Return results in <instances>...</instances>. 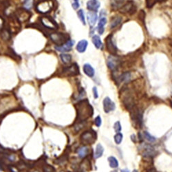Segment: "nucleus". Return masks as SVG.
I'll list each match as a JSON object with an SVG mask.
<instances>
[{"mask_svg":"<svg viewBox=\"0 0 172 172\" xmlns=\"http://www.w3.org/2000/svg\"><path fill=\"white\" fill-rule=\"evenodd\" d=\"M103 151L104 149L103 147V146L101 145V144H98L97 147H96L95 153H94V158H95L96 159L101 158V156H103Z\"/></svg>","mask_w":172,"mask_h":172,"instance_id":"21","label":"nucleus"},{"mask_svg":"<svg viewBox=\"0 0 172 172\" xmlns=\"http://www.w3.org/2000/svg\"><path fill=\"white\" fill-rule=\"evenodd\" d=\"M123 134L121 133H116V134L114 136V141H115L116 144H121L123 141Z\"/></svg>","mask_w":172,"mask_h":172,"instance_id":"28","label":"nucleus"},{"mask_svg":"<svg viewBox=\"0 0 172 172\" xmlns=\"http://www.w3.org/2000/svg\"><path fill=\"white\" fill-rule=\"evenodd\" d=\"M8 55H10L11 57H13V59H19V56H18L17 55L16 53H15V51L13 50V49L9 48L8 49Z\"/></svg>","mask_w":172,"mask_h":172,"instance_id":"31","label":"nucleus"},{"mask_svg":"<svg viewBox=\"0 0 172 172\" xmlns=\"http://www.w3.org/2000/svg\"><path fill=\"white\" fill-rule=\"evenodd\" d=\"M76 107H77V119H78L77 122H83L86 119L92 116L93 114V109L87 100L80 101L76 106Z\"/></svg>","mask_w":172,"mask_h":172,"instance_id":"1","label":"nucleus"},{"mask_svg":"<svg viewBox=\"0 0 172 172\" xmlns=\"http://www.w3.org/2000/svg\"><path fill=\"white\" fill-rule=\"evenodd\" d=\"M83 72L86 75L88 76L89 77H93L95 74V71H94V69L93 67L89 63H85L83 65Z\"/></svg>","mask_w":172,"mask_h":172,"instance_id":"14","label":"nucleus"},{"mask_svg":"<svg viewBox=\"0 0 172 172\" xmlns=\"http://www.w3.org/2000/svg\"><path fill=\"white\" fill-rule=\"evenodd\" d=\"M41 22L43 25V26L47 28H49V29L55 30L58 27L57 23L52 18L47 16L42 17L41 18Z\"/></svg>","mask_w":172,"mask_h":172,"instance_id":"7","label":"nucleus"},{"mask_svg":"<svg viewBox=\"0 0 172 172\" xmlns=\"http://www.w3.org/2000/svg\"><path fill=\"white\" fill-rule=\"evenodd\" d=\"M50 39L57 45H61L67 41L65 35L61 33H54L50 35Z\"/></svg>","mask_w":172,"mask_h":172,"instance_id":"5","label":"nucleus"},{"mask_svg":"<svg viewBox=\"0 0 172 172\" xmlns=\"http://www.w3.org/2000/svg\"><path fill=\"white\" fill-rule=\"evenodd\" d=\"M97 140V135L93 131H87L81 136V141L85 145L93 144Z\"/></svg>","mask_w":172,"mask_h":172,"instance_id":"3","label":"nucleus"},{"mask_svg":"<svg viewBox=\"0 0 172 172\" xmlns=\"http://www.w3.org/2000/svg\"><path fill=\"white\" fill-rule=\"evenodd\" d=\"M79 74V67L77 64H73L70 66L65 67L63 70V75L67 77H73Z\"/></svg>","mask_w":172,"mask_h":172,"instance_id":"6","label":"nucleus"},{"mask_svg":"<svg viewBox=\"0 0 172 172\" xmlns=\"http://www.w3.org/2000/svg\"><path fill=\"white\" fill-rule=\"evenodd\" d=\"M144 137L149 142H155L156 141V138L153 137V136H151V134H149L147 131H145L144 132Z\"/></svg>","mask_w":172,"mask_h":172,"instance_id":"29","label":"nucleus"},{"mask_svg":"<svg viewBox=\"0 0 172 172\" xmlns=\"http://www.w3.org/2000/svg\"><path fill=\"white\" fill-rule=\"evenodd\" d=\"M115 103L109 99V97H105L103 100V109L105 113H109L115 109Z\"/></svg>","mask_w":172,"mask_h":172,"instance_id":"11","label":"nucleus"},{"mask_svg":"<svg viewBox=\"0 0 172 172\" xmlns=\"http://www.w3.org/2000/svg\"><path fill=\"white\" fill-rule=\"evenodd\" d=\"M92 91H93L94 99H97V98L99 97V94H98V90H97V87H93V90H92Z\"/></svg>","mask_w":172,"mask_h":172,"instance_id":"37","label":"nucleus"},{"mask_svg":"<svg viewBox=\"0 0 172 172\" xmlns=\"http://www.w3.org/2000/svg\"><path fill=\"white\" fill-rule=\"evenodd\" d=\"M92 43H93V44L94 45V46H95L97 49H100L102 48L103 43L101 40L100 37H99V35H94V36L92 37Z\"/></svg>","mask_w":172,"mask_h":172,"instance_id":"20","label":"nucleus"},{"mask_svg":"<svg viewBox=\"0 0 172 172\" xmlns=\"http://www.w3.org/2000/svg\"><path fill=\"white\" fill-rule=\"evenodd\" d=\"M89 152H90V149L87 146H83L79 148L77 150V153H78L79 156L81 158H85L88 155Z\"/></svg>","mask_w":172,"mask_h":172,"instance_id":"17","label":"nucleus"},{"mask_svg":"<svg viewBox=\"0 0 172 172\" xmlns=\"http://www.w3.org/2000/svg\"><path fill=\"white\" fill-rule=\"evenodd\" d=\"M131 79V74L129 72H124L122 75H120L118 78L119 83H127Z\"/></svg>","mask_w":172,"mask_h":172,"instance_id":"19","label":"nucleus"},{"mask_svg":"<svg viewBox=\"0 0 172 172\" xmlns=\"http://www.w3.org/2000/svg\"><path fill=\"white\" fill-rule=\"evenodd\" d=\"M6 151L5 150L4 148L1 147V146H0V153H6Z\"/></svg>","mask_w":172,"mask_h":172,"instance_id":"39","label":"nucleus"},{"mask_svg":"<svg viewBox=\"0 0 172 172\" xmlns=\"http://www.w3.org/2000/svg\"><path fill=\"white\" fill-rule=\"evenodd\" d=\"M133 172H139V171H138L137 170H136V169H135V170H134V171H133Z\"/></svg>","mask_w":172,"mask_h":172,"instance_id":"41","label":"nucleus"},{"mask_svg":"<svg viewBox=\"0 0 172 172\" xmlns=\"http://www.w3.org/2000/svg\"><path fill=\"white\" fill-rule=\"evenodd\" d=\"M158 1H163V0H158ZM163 1H165V0H163Z\"/></svg>","mask_w":172,"mask_h":172,"instance_id":"43","label":"nucleus"},{"mask_svg":"<svg viewBox=\"0 0 172 172\" xmlns=\"http://www.w3.org/2000/svg\"><path fill=\"white\" fill-rule=\"evenodd\" d=\"M98 19V16L97 14V12L89 11L87 13V21H88L89 24L91 26H93L95 25Z\"/></svg>","mask_w":172,"mask_h":172,"instance_id":"13","label":"nucleus"},{"mask_svg":"<svg viewBox=\"0 0 172 172\" xmlns=\"http://www.w3.org/2000/svg\"><path fill=\"white\" fill-rule=\"evenodd\" d=\"M87 45H88V43L86 40H81L77 43V50L79 53H83L85 51L86 49H87Z\"/></svg>","mask_w":172,"mask_h":172,"instance_id":"16","label":"nucleus"},{"mask_svg":"<svg viewBox=\"0 0 172 172\" xmlns=\"http://www.w3.org/2000/svg\"><path fill=\"white\" fill-rule=\"evenodd\" d=\"M108 161L110 167L115 169L119 167V162H118L117 159L115 157H114V156H109L108 158Z\"/></svg>","mask_w":172,"mask_h":172,"instance_id":"23","label":"nucleus"},{"mask_svg":"<svg viewBox=\"0 0 172 172\" xmlns=\"http://www.w3.org/2000/svg\"><path fill=\"white\" fill-rule=\"evenodd\" d=\"M121 21H122V18L120 17H116L113 18L110 23L111 28H115L116 27H117L121 23Z\"/></svg>","mask_w":172,"mask_h":172,"instance_id":"24","label":"nucleus"},{"mask_svg":"<svg viewBox=\"0 0 172 172\" xmlns=\"http://www.w3.org/2000/svg\"><path fill=\"white\" fill-rule=\"evenodd\" d=\"M101 4L98 0H89L87 2V8L90 11L97 12Z\"/></svg>","mask_w":172,"mask_h":172,"instance_id":"12","label":"nucleus"},{"mask_svg":"<svg viewBox=\"0 0 172 172\" xmlns=\"http://www.w3.org/2000/svg\"><path fill=\"white\" fill-rule=\"evenodd\" d=\"M105 42L106 46H107V49L109 53L112 54V55H116L117 53V48L112 40V35H109L106 38Z\"/></svg>","mask_w":172,"mask_h":172,"instance_id":"9","label":"nucleus"},{"mask_svg":"<svg viewBox=\"0 0 172 172\" xmlns=\"http://www.w3.org/2000/svg\"><path fill=\"white\" fill-rule=\"evenodd\" d=\"M60 58L62 62L65 64H69L72 61V56L68 54H61L60 55Z\"/></svg>","mask_w":172,"mask_h":172,"instance_id":"22","label":"nucleus"},{"mask_svg":"<svg viewBox=\"0 0 172 172\" xmlns=\"http://www.w3.org/2000/svg\"><path fill=\"white\" fill-rule=\"evenodd\" d=\"M15 17L19 22H26L29 20L30 13L26 8H19L15 13Z\"/></svg>","mask_w":172,"mask_h":172,"instance_id":"4","label":"nucleus"},{"mask_svg":"<svg viewBox=\"0 0 172 172\" xmlns=\"http://www.w3.org/2000/svg\"><path fill=\"white\" fill-rule=\"evenodd\" d=\"M43 170L44 172H55V169L53 168V167L50 166L49 165H44Z\"/></svg>","mask_w":172,"mask_h":172,"instance_id":"30","label":"nucleus"},{"mask_svg":"<svg viewBox=\"0 0 172 172\" xmlns=\"http://www.w3.org/2000/svg\"><path fill=\"white\" fill-rule=\"evenodd\" d=\"M112 172H117V171H116V170H114V171H112Z\"/></svg>","mask_w":172,"mask_h":172,"instance_id":"42","label":"nucleus"},{"mask_svg":"<svg viewBox=\"0 0 172 172\" xmlns=\"http://www.w3.org/2000/svg\"><path fill=\"white\" fill-rule=\"evenodd\" d=\"M77 15H78L79 19L81 20V21L83 24L85 26V25L86 24V22H85V13H84L83 11V10H79V11L77 12Z\"/></svg>","mask_w":172,"mask_h":172,"instance_id":"26","label":"nucleus"},{"mask_svg":"<svg viewBox=\"0 0 172 172\" xmlns=\"http://www.w3.org/2000/svg\"><path fill=\"white\" fill-rule=\"evenodd\" d=\"M34 0H24L23 1V7L26 9H31L33 8Z\"/></svg>","mask_w":172,"mask_h":172,"instance_id":"27","label":"nucleus"},{"mask_svg":"<svg viewBox=\"0 0 172 172\" xmlns=\"http://www.w3.org/2000/svg\"><path fill=\"white\" fill-rule=\"evenodd\" d=\"M74 44H75V41L71 39H69L67 42H65V43L61 45H57L55 46V49L58 51L61 52V53H64V52H67L71 50L72 47H73Z\"/></svg>","mask_w":172,"mask_h":172,"instance_id":"10","label":"nucleus"},{"mask_svg":"<svg viewBox=\"0 0 172 172\" xmlns=\"http://www.w3.org/2000/svg\"><path fill=\"white\" fill-rule=\"evenodd\" d=\"M4 26V20L1 16H0V33L3 30Z\"/></svg>","mask_w":172,"mask_h":172,"instance_id":"36","label":"nucleus"},{"mask_svg":"<svg viewBox=\"0 0 172 172\" xmlns=\"http://www.w3.org/2000/svg\"><path fill=\"white\" fill-rule=\"evenodd\" d=\"M114 129L116 133H119L121 131L122 127H121V125L119 121H117V122L115 123V124L114 125Z\"/></svg>","mask_w":172,"mask_h":172,"instance_id":"32","label":"nucleus"},{"mask_svg":"<svg viewBox=\"0 0 172 172\" xmlns=\"http://www.w3.org/2000/svg\"><path fill=\"white\" fill-rule=\"evenodd\" d=\"M94 123H95L97 127H100L101 125V123H102V120H101V118L100 116H98L96 117V119H94Z\"/></svg>","mask_w":172,"mask_h":172,"instance_id":"33","label":"nucleus"},{"mask_svg":"<svg viewBox=\"0 0 172 172\" xmlns=\"http://www.w3.org/2000/svg\"><path fill=\"white\" fill-rule=\"evenodd\" d=\"M106 23H107V19L105 17H101L100 20H99V24H98L97 27V30L99 32V33L100 35H103L104 33V30H105V27Z\"/></svg>","mask_w":172,"mask_h":172,"instance_id":"15","label":"nucleus"},{"mask_svg":"<svg viewBox=\"0 0 172 172\" xmlns=\"http://www.w3.org/2000/svg\"><path fill=\"white\" fill-rule=\"evenodd\" d=\"M80 4H79V0H73V3H72V8L75 10H77L79 7Z\"/></svg>","mask_w":172,"mask_h":172,"instance_id":"34","label":"nucleus"},{"mask_svg":"<svg viewBox=\"0 0 172 172\" xmlns=\"http://www.w3.org/2000/svg\"><path fill=\"white\" fill-rule=\"evenodd\" d=\"M1 37L4 41H8L11 37V32L8 30H3L1 32Z\"/></svg>","mask_w":172,"mask_h":172,"instance_id":"25","label":"nucleus"},{"mask_svg":"<svg viewBox=\"0 0 172 172\" xmlns=\"http://www.w3.org/2000/svg\"><path fill=\"white\" fill-rule=\"evenodd\" d=\"M54 6L53 1L51 0H43L36 6V10L38 13L45 14L52 11Z\"/></svg>","mask_w":172,"mask_h":172,"instance_id":"2","label":"nucleus"},{"mask_svg":"<svg viewBox=\"0 0 172 172\" xmlns=\"http://www.w3.org/2000/svg\"><path fill=\"white\" fill-rule=\"evenodd\" d=\"M121 172H129V171L128 169H122Z\"/></svg>","mask_w":172,"mask_h":172,"instance_id":"40","label":"nucleus"},{"mask_svg":"<svg viewBox=\"0 0 172 172\" xmlns=\"http://www.w3.org/2000/svg\"><path fill=\"white\" fill-rule=\"evenodd\" d=\"M146 2L147 7L150 8L152 7L153 5H154L155 3H156V0H146Z\"/></svg>","mask_w":172,"mask_h":172,"instance_id":"35","label":"nucleus"},{"mask_svg":"<svg viewBox=\"0 0 172 172\" xmlns=\"http://www.w3.org/2000/svg\"><path fill=\"white\" fill-rule=\"evenodd\" d=\"M0 170H1V171H4V163H3L1 161H0Z\"/></svg>","mask_w":172,"mask_h":172,"instance_id":"38","label":"nucleus"},{"mask_svg":"<svg viewBox=\"0 0 172 172\" xmlns=\"http://www.w3.org/2000/svg\"><path fill=\"white\" fill-rule=\"evenodd\" d=\"M107 65L111 70H115L120 65V60L115 55H110L107 60Z\"/></svg>","mask_w":172,"mask_h":172,"instance_id":"8","label":"nucleus"},{"mask_svg":"<svg viewBox=\"0 0 172 172\" xmlns=\"http://www.w3.org/2000/svg\"><path fill=\"white\" fill-rule=\"evenodd\" d=\"M134 3H133L132 1H129V2H127L124 6H123V7L121 8V11L122 13H130V12L132 11L133 10L135 11V8L134 9ZM132 13H134V12L132 11Z\"/></svg>","mask_w":172,"mask_h":172,"instance_id":"18","label":"nucleus"}]
</instances>
